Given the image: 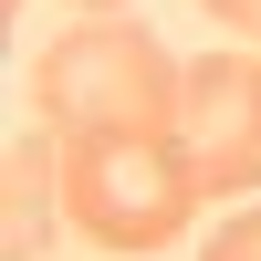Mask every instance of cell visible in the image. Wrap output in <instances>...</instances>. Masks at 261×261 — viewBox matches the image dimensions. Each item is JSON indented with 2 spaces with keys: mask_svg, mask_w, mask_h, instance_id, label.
Masks as SVG:
<instances>
[{
  "mask_svg": "<svg viewBox=\"0 0 261 261\" xmlns=\"http://www.w3.org/2000/svg\"><path fill=\"white\" fill-rule=\"evenodd\" d=\"M0 261H42V241L63 230V136L53 125H21L11 157H0Z\"/></svg>",
  "mask_w": 261,
  "mask_h": 261,
  "instance_id": "obj_4",
  "label": "cell"
},
{
  "mask_svg": "<svg viewBox=\"0 0 261 261\" xmlns=\"http://www.w3.org/2000/svg\"><path fill=\"white\" fill-rule=\"evenodd\" d=\"M199 261H261V199H241V209H230V220L209 230V251H199Z\"/></svg>",
  "mask_w": 261,
  "mask_h": 261,
  "instance_id": "obj_5",
  "label": "cell"
},
{
  "mask_svg": "<svg viewBox=\"0 0 261 261\" xmlns=\"http://www.w3.org/2000/svg\"><path fill=\"white\" fill-rule=\"evenodd\" d=\"M178 84L188 63L167 53L157 32H136L125 11H94L32 63V105L63 146L73 136H105V125H178Z\"/></svg>",
  "mask_w": 261,
  "mask_h": 261,
  "instance_id": "obj_2",
  "label": "cell"
},
{
  "mask_svg": "<svg viewBox=\"0 0 261 261\" xmlns=\"http://www.w3.org/2000/svg\"><path fill=\"white\" fill-rule=\"evenodd\" d=\"M209 21H220V32H261V0H199Z\"/></svg>",
  "mask_w": 261,
  "mask_h": 261,
  "instance_id": "obj_6",
  "label": "cell"
},
{
  "mask_svg": "<svg viewBox=\"0 0 261 261\" xmlns=\"http://www.w3.org/2000/svg\"><path fill=\"white\" fill-rule=\"evenodd\" d=\"M251 53H261V32H251Z\"/></svg>",
  "mask_w": 261,
  "mask_h": 261,
  "instance_id": "obj_8",
  "label": "cell"
},
{
  "mask_svg": "<svg viewBox=\"0 0 261 261\" xmlns=\"http://www.w3.org/2000/svg\"><path fill=\"white\" fill-rule=\"evenodd\" d=\"M167 136L188 146L209 209L261 199V53H199L178 84V125Z\"/></svg>",
  "mask_w": 261,
  "mask_h": 261,
  "instance_id": "obj_3",
  "label": "cell"
},
{
  "mask_svg": "<svg viewBox=\"0 0 261 261\" xmlns=\"http://www.w3.org/2000/svg\"><path fill=\"white\" fill-rule=\"evenodd\" d=\"M73 11H125V0H73Z\"/></svg>",
  "mask_w": 261,
  "mask_h": 261,
  "instance_id": "obj_7",
  "label": "cell"
},
{
  "mask_svg": "<svg viewBox=\"0 0 261 261\" xmlns=\"http://www.w3.org/2000/svg\"><path fill=\"white\" fill-rule=\"evenodd\" d=\"M199 167L167 125H105V136H73L63 146V230L115 261H146L167 251L188 220H199Z\"/></svg>",
  "mask_w": 261,
  "mask_h": 261,
  "instance_id": "obj_1",
  "label": "cell"
}]
</instances>
